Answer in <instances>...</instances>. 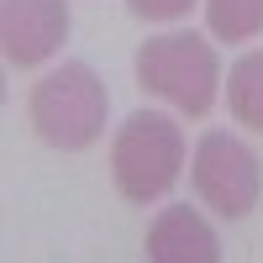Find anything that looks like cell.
Returning a JSON list of instances; mask_svg holds the SVG:
<instances>
[{"label": "cell", "mask_w": 263, "mask_h": 263, "mask_svg": "<svg viewBox=\"0 0 263 263\" xmlns=\"http://www.w3.org/2000/svg\"><path fill=\"white\" fill-rule=\"evenodd\" d=\"M227 105H232V121L263 132V48L242 53L227 74Z\"/></svg>", "instance_id": "52a82bcc"}, {"label": "cell", "mask_w": 263, "mask_h": 263, "mask_svg": "<svg viewBox=\"0 0 263 263\" xmlns=\"http://www.w3.org/2000/svg\"><path fill=\"white\" fill-rule=\"evenodd\" d=\"M69 37V0H6L0 6V42L11 69L48 63Z\"/></svg>", "instance_id": "5b68a950"}, {"label": "cell", "mask_w": 263, "mask_h": 263, "mask_svg": "<svg viewBox=\"0 0 263 263\" xmlns=\"http://www.w3.org/2000/svg\"><path fill=\"white\" fill-rule=\"evenodd\" d=\"M184 174V126L163 111H132L111 137V179L132 205L163 200Z\"/></svg>", "instance_id": "7a4b0ae2"}, {"label": "cell", "mask_w": 263, "mask_h": 263, "mask_svg": "<svg viewBox=\"0 0 263 263\" xmlns=\"http://www.w3.org/2000/svg\"><path fill=\"white\" fill-rule=\"evenodd\" d=\"M190 179H195V195H200L216 216L242 221V216L258 205V195H263V163H258V153L242 137L211 126L205 137L195 142Z\"/></svg>", "instance_id": "277c9868"}, {"label": "cell", "mask_w": 263, "mask_h": 263, "mask_svg": "<svg viewBox=\"0 0 263 263\" xmlns=\"http://www.w3.org/2000/svg\"><path fill=\"white\" fill-rule=\"evenodd\" d=\"M137 84L184 116H205L221 95V58L195 32H163L137 48Z\"/></svg>", "instance_id": "3957f363"}, {"label": "cell", "mask_w": 263, "mask_h": 263, "mask_svg": "<svg viewBox=\"0 0 263 263\" xmlns=\"http://www.w3.org/2000/svg\"><path fill=\"white\" fill-rule=\"evenodd\" d=\"M147 263H221L216 227L190 205H168L147 221Z\"/></svg>", "instance_id": "8992f818"}, {"label": "cell", "mask_w": 263, "mask_h": 263, "mask_svg": "<svg viewBox=\"0 0 263 263\" xmlns=\"http://www.w3.org/2000/svg\"><path fill=\"white\" fill-rule=\"evenodd\" d=\"M190 6L195 0H126V11L142 21H179V16H190Z\"/></svg>", "instance_id": "9c48e42d"}, {"label": "cell", "mask_w": 263, "mask_h": 263, "mask_svg": "<svg viewBox=\"0 0 263 263\" xmlns=\"http://www.w3.org/2000/svg\"><path fill=\"white\" fill-rule=\"evenodd\" d=\"M205 27L221 42H253L263 32V0H205Z\"/></svg>", "instance_id": "ba28073f"}, {"label": "cell", "mask_w": 263, "mask_h": 263, "mask_svg": "<svg viewBox=\"0 0 263 263\" xmlns=\"http://www.w3.org/2000/svg\"><path fill=\"white\" fill-rule=\"evenodd\" d=\"M32 132L58 153H84L105 137V116H111V95H105L100 74L90 63H63V69L42 74L27 100Z\"/></svg>", "instance_id": "6da1fadb"}]
</instances>
